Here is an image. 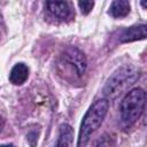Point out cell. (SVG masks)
<instances>
[{"label":"cell","mask_w":147,"mask_h":147,"mask_svg":"<svg viewBox=\"0 0 147 147\" xmlns=\"http://www.w3.org/2000/svg\"><path fill=\"white\" fill-rule=\"evenodd\" d=\"M146 29L145 24L133 25L124 29L119 34V42H131L136 40H141L146 38Z\"/></svg>","instance_id":"cell-5"},{"label":"cell","mask_w":147,"mask_h":147,"mask_svg":"<svg viewBox=\"0 0 147 147\" xmlns=\"http://www.w3.org/2000/svg\"><path fill=\"white\" fill-rule=\"evenodd\" d=\"M140 72L139 69L131 64H125L121 68H118L107 80L102 93L105 95V99H115L118 94H121L127 86L136 83V80L139 78Z\"/></svg>","instance_id":"cell-2"},{"label":"cell","mask_w":147,"mask_h":147,"mask_svg":"<svg viewBox=\"0 0 147 147\" xmlns=\"http://www.w3.org/2000/svg\"><path fill=\"white\" fill-rule=\"evenodd\" d=\"M38 134L36 133V132H30L29 134H28V141H29V144H30V146L31 147H34L36 145H37V141H38Z\"/></svg>","instance_id":"cell-11"},{"label":"cell","mask_w":147,"mask_h":147,"mask_svg":"<svg viewBox=\"0 0 147 147\" xmlns=\"http://www.w3.org/2000/svg\"><path fill=\"white\" fill-rule=\"evenodd\" d=\"M45 5L47 7V10L52 15H54L61 20L68 18L71 14L70 7H69L68 2H65V1H47Z\"/></svg>","instance_id":"cell-6"},{"label":"cell","mask_w":147,"mask_h":147,"mask_svg":"<svg viewBox=\"0 0 147 147\" xmlns=\"http://www.w3.org/2000/svg\"><path fill=\"white\" fill-rule=\"evenodd\" d=\"M0 147H14V145H11V144H7V145H0Z\"/></svg>","instance_id":"cell-12"},{"label":"cell","mask_w":147,"mask_h":147,"mask_svg":"<svg viewBox=\"0 0 147 147\" xmlns=\"http://www.w3.org/2000/svg\"><path fill=\"white\" fill-rule=\"evenodd\" d=\"M78 6H79L80 11H82L84 15H87V14L92 10V8H93V6H94V2H93V1H79V2H78Z\"/></svg>","instance_id":"cell-10"},{"label":"cell","mask_w":147,"mask_h":147,"mask_svg":"<svg viewBox=\"0 0 147 147\" xmlns=\"http://www.w3.org/2000/svg\"><path fill=\"white\" fill-rule=\"evenodd\" d=\"M109 108V102L106 99L96 100L86 111L85 116L83 117L79 134H78V146L85 147L88 142L93 132H95L99 126L102 124L107 111Z\"/></svg>","instance_id":"cell-1"},{"label":"cell","mask_w":147,"mask_h":147,"mask_svg":"<svg viewBox=\"0 0 147 147\" xmlns=\"http://www.w3.org/2000/svg\"><path fill=\"white\" fill-rule=\"evenodd\" d=\"M146 102V93L142 88H133L126 93L121 102V118L122 122L130 126L141 116Z\"/></svg>","instance_id":"cell-3"},{"label":"cell","mask_w":147,"mask_h":147,"mask_svg":"<svg viewBox=\"0 0 147 147\" xmlns=\"http://www.w3.org/2000/svg\"><path fill=\"white\" fill-rule=\"evenodd\" d=\"M61 57L65 63H68L69 65H71L75 69V71L78 76L84 75V72L86 70L87 62H86V57L83 52H80L76 47L70 46L63 51Z\"/></svg>","instance_id":"cell-4"},{"label":"cell","mask_w":147,"mask_h":147,"mask_svg":"<svg viewBox=\"0 0 147 147\" xmlns=\"http://www.w3.org/2000/svg\"><path fill=\"white\" fill-rule=\"evenodd\" d=\"M74 139V130L69 124H62L60 126L59 138L56 147H70Z\"/></svg>","instance_id":"cell-9"},{"label":"cell","mask_w":147,"mask_h":147,"mask_svg":"<svg viewBox=\"0 0 147 147\" xmlns=\"http://www.w3.org/2000/svg\"><path fill=\"white\" fill-rule=\"evenodd\" d=\"M109 15L115 17V18H119V17H124L130 13V3L126 0H116L113 1L110 7H109Z\"/></svg>","instance_id":"cell-8"},{"label":"cell","mask_w":147,"mask_h":147,"mask_svg":"<svg viewBox=\"0 0 147 147\" xmlns=\"http://www.w3.org/2000/svg\"><path fill=\"white\" fill-rule=\"evenodd\" d=\"M29 77V68L24 63H16L9 74V80L14 85H22Z\"/></svg>","instance_id":"cell-7"}]
</instances>
